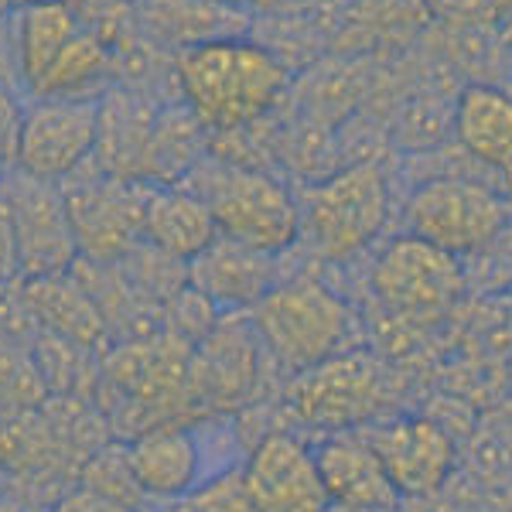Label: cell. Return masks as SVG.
<instances>
[{"mask_svg":"<svg viewBox=\"0 0 512 512\" xmlns=\"http://www.w3.org/2000/svg\"><path fill=\"white\" fill-rule=\"evenodd\" d=\"M185 506L188 512H260L250 492V482H246L243 465L222 468V472L209 475L188 495Z\"/></svg>","mask_w":512,"mask_h":512,"instance_id":"27","label":"cell"},{"mask_svg":"<svg viewBox=\"0 0 512 512\" xmlns=\"http://www.w3.org/2000/svg\"><path fill=\"white\" fill-rule=\"evenodd\" d=\"M506 226V198L475 178H427L407 198V233L454 256L482 253L506 233Z\"/></svg>","mask_w":512,"mask_h":512,"instance_id":"5","label":"cell"},{"mask_svg":"<svg viewBox=\"0 0 512 512\" xmlns=\"http://www.w3.org/2000/svg\"><path fill=\"white\" fill-rule=\"evenodd\" d=\"M99 99H28L14 168L62 185L96 151Z\"/></svg>","mask_w":512,"mask_h":512,"instance_id":"9","label":"cell"},{"mask_svg":"<svg viewBox=\"0 0 512 512\" xmlns=\"http://www.w3.org/2000/svg\"><path fill=\"white\" fill-rule=\"evenodd\" d=\"M79 485L93 489L99 495H110V499L123 502V506L137 509L144 506V492H140L134 472H130V454H127V441H106L93 458L82 465L79 472Z\"/></svg>","mask_w":512,"mask_h":512,"instance_id":"26","label":"cell"},{"mask_svg":"<svg viewBox=\"0 0 512 512\" xmlns=\"http://www.w3.org/2000/svg\"><path fill=\"white\" fill-rule=\"evenodd\" d=\"M0 277L18 280L21 260H18V233H14V212L7 202L4 188H0Z\"/></svg>","mask_w":512,"mask_h":512,"instance_id":"31","label":"cell"},{"mask_svg":"<svg viewBox=\"0 0 512 512\" xmlns=\"http://www.w3.org/2000/svg\"><path fill=\"white\" fill-rule=\"evenodd\" d=\"M280 256L253 250L219 236L205 253L188 263V284L205 294L219 311H250L280 284Z\"/></svg>","mask_w":512,"mask_h":512,"instance_id":"16","label":"cell"},{"mask_svg":"<svg viewBox=\"0 0 512 512\" xmlns=\"http://www.w3.org/2000/svg\"><path fill=\"white\" fill-rule=\"evenodd\" d=\"M140 239L158 246L161 253L192 263L198 253H205L219 239V226L209 205L188 188H151Z\"/></svg>","mask_w":512,"mask_h":512,"instance_id":"21","label":"cell"},{"mask_svg":"<svg viewBox=\"0 0 512 512\" xmlns=\"http://www.w3.org/2000/svg\"><path fill=\"white\" fill-rule=\"evenodd\" d=\"M11 284H14V280H4V277H0V297L7 294V287H11Z\"/></svg>","mask_w":512,"mask_h":512,"instance_id":"37","label":"cell"},{"mask_svg":"<svg viewBox=\"0 0 512 512\" xmlns=\"http://www.w3.org/2000/svg\"><path fill=\"white\" fill-rule=\"evenodd\" d=\"M212 209L219 236L236 239L263 253H287L301 239V202L270 171L236 168L219 158H205L181 181Z\"/></svg>","mask_w":512,"mask_h":512,"instance_id":"2","label":"cell"},{"mask_svg":"<svg viewBox=\"0 0 512 512\" xmlns=\"http://www.w3.org/2000/svg\"><path fill=\"white\" fill-rule=\"evenodd\" d=\"M65 7L72 11L82 35L96 38L113 55L144 35L137 21V7L127 0H65Z\"/></svg>","mask_w":512,"mask_h":512,"instance_id":"25","label":"cell"},{"mask_svg":"<svg viewBox=\"0 0 512 512\" xmlns=\"http://www.w3.org/2000/svg\"><path fill=\"white\" fill-rule=\"evenodd\" d=\"M164 106L130 86H113L99 99L93 164L106 175L140 181V158Z\"/></svg>","mask_w":512,"mask_h":512,"instance_id":"19","label":"cell"},{"mask_svg":"<svg viewBox=\"0 0 512 512\" xmlns=\"http://www.w3.org/2000/svg\"><path fill=\"white\" fill-rule=\"evenodd\" d=\"M0 188L14 212L21 277L69 274L72 263L79 260V246L72 236L69 212H65L62 185L11 168L0 178Z\"/></svg>","mask_w":512,"mask_h":512,"instance_id":"10","label":"cell"},{"mask_svg":"<svg viewBox=\"0 0 512 512\" xmlns=\"http://www.w3.org/2000/svg\"><path fill=\"white\" fill-rule=\"evenodd\" d=\"M321 482L328 489L332 509L342 512H386L400 502L383 461L369 444L366 431L328 434L315 448Z\"/></svg>","mask_w":512,"mask_h":512,"instance_id":"15","label":"cell"},{"mask_svg":"<svg viewBox=\"0 0 512 512\" xmlns=\"http://www.w3.org/2000/svg\"><path fill=\"white\" fill-rule=\"evenodd\" d=\"M297 4H304V0H253L256 11H291Z\"/></svg>","mask_w":512,"mask_h":512,"instance_id":"34","label":"cell"},{"mask_svg":"<svg viewBox=\"0 0 512 512\" xmlns=\"http://www.w3.org/2000/svg\"><path fill=\"white\" fill-rule=\"evenodd\" d=\"M260 512H332L315 448L291 431H270L243 461Z\"/></svg>","mask_w":512,"mask_h":512,"instance_id":"11","label":"cell"},{"mask_svg":"<svg viewBox=\"0 0 512 512\" xmlns=\"http://www.w3.org/2000/svg\"><path fill=\"white\" fill-rule=\"evenodd\" d=\"M18 4H35V0H18Z\"/></svg>","mask_w":512,"mask_h":512,"instance_id":"41","label":"cell"},{"mask_svg":"<svg viewBox=\"0 0 512 512\" xmlns=\"http://www.w3.org/2000/svg\"><path fill=\"white\" fill-rule=\"evenodd\" d=\"M506 308H509V328H512V291H509V301H506Z\"/></svg>","mask_w":512,"mask_h":512,"instance_id":"38","label":"cell"},{"mask_svg":"<svg viewBox=\"0 0 512 512\" xmlns=\"http://www.w3.org/2000/svg\"><path fill=\"white\" fill-rule=\"evenodd\" d=\"M373 297L400 318H437L465 294L461 256L444 253L420 236H400L379 253L369 274Z\"/></svg>","mask_w":512,"mask_h":512,"instance_id":"8","label":"cell"},{"mask_svg":"<svg viewBox=\"0 0 512 512\" xmlns=\"http://www.w3.org/2000/svg\"><path fill=\"white\" fill-rule=\"evenodd\" d=\"M14 14V11H11ZM0 14V82L24 93L21 82V65H18V45H14V18Z\"/></svg>","mask_w":512,"mask_h":512,"instance_id":"32","label":"cell"},{"mask_svg":"<svg viewBox=\"0 0 512 512\" xmlns=\"http://www.w3.org/2000/svg\"><path fill=\"white\" fill-rule=\"evenodd\" d=\"M263 342L253 321L219 318L202 342L195 345L192 390L202 410H233L243 407L256 390L263 369Z\"/></svg>","mask_w":512,"mask_h":512,"instance_id":"13","label":"cell"},{"mask_svg":"<svg viewBox=\"0 0 512 512\" xmlns=\"http://www.w3.org/2000/svg\"><path fill=\"white\" fill-rule=\"evenodd\" d=\"M127 4H134V7H140V4H147V0H127Z\"/></svg>","mask_w":512,"mask_h":512,"instance_id":"39","label":"cell"},{"mask_svg":"<svg viewBox=\"0 0 512 512\" xmlns=\"http://www.w3.org/2000/svg\"><path fill=\"white\" fill-rule=\"evenodd\" d=\"M14 45H18V65L24 96L38 89V82L48 76L55 59L69 48V41L79 35V24L65 0H35V4L14 7Z\"/></svg>","mask_w":512,"mask_h":512,"instance_id":"23","label":"cell"},{"mask_svg":"<svg viewBox=\"0 0 512 512\" xmlns=\"http://www.w3.org/2000/svg\"><path fill=\"white\" fill-rule=\"evenodd\" d=\"M55 502H45L38 495L18 489V485H7L4 482V492H0V512H52Z\"/></svg>","mask_w":512,"mask_h":512,"instance_id":"33","label":"cell"},{"mask_svg":"<svg viewBox=\"0 0 512 512\" xmlns=\"http://www.w3.org/2000/svg\"><path fill=\"white\" fill-rule=\"evenodd\" d=\"M130 472H134L144 499L185 502L216 468L202 441V420L195 424H164L127 441Z\"/></svg>","mask_w":512,"mask_h":512,"instance_id":"14","label":"cell"},{"mask_svg":"<svg viewBox=\"0 0 512 512\" xmlns=\"http://www.w3.org/2000/svg\"><path fill=\"white\" fill-rule=\"evenodd\" d=\"M509 69H512V38H509Z\"/></svg>","mask_w":512,"mask_h":512,"instance_id":"40","label":"cell"},{"mask_svg":"<svg viewBox=\"0 0 512 512\" xmlns=\"http://www.w3.org/2000/svg\"><path fill=\"white\" fill-rule=\"evenodd\" d=\"M24 106H28V96L0 82V171H4V175L14 168V161H18Z\"/></svg>","mask_w":512,"mask_h":512,"instance_id":"29","label":"cell"},{"mask_svg":"<svg viewBox=\"0 0 512 512\" xmlns=\"http://www.w3.org/2000/svg\"><path fill=\"white\" fill-rule=\"evenodd\" d=\"M154 185L99 171L89 158L62 181L65 212L72 222L79 256L99 263L123 260L144 233V209Z\"/></svg>","mask_w":512,"mask_h":512,"instance_id":"6","label":"cell"},{"mask_svg":"<svg viewBox=\"0 0 512 512\" xmlns=\"http://www.w3.org/2000/svg\"><path fill=\"white\" fill-rule=\"evenodd\" d=\"M209 158V130L188 110V103L164 106L147 137L140 158V181L154 188L181 185L192 171Z\"/></svg>","mask_w":512,"mask_h":512,"instance_id":"22","label":"cell"},{"mask_svg":"<svg viewBox=\"0 0 512 512\" xmlns=\"http://www.w3.org/2000/svg\"><path fill=\"white\" fill-rule=\"evenodd\" d=\"M137 21L144 38L171 55L246 38L253 31L250 7H222L209 0H147L137 7Z\"/></svg>","mask_w":512,"mask_h":512,"instance_id":"17","label":"cell"},{"mask_svg":"<svg viewBox=\"0 0 512 512\" xmlns=\"http://www.w3.org/2000/svg\"><path fill=\"white\" fill-rule=\"evenodd\" d=\"M178 86L209 134L267 120L291 89V69L253 35L178 55Z\"/></svg>","mask_w":512,"mask_h":512,"instance_id":"1","label":"cell"},{"mask_svg":"<svg viewBox=\"0 0 512 512\" xmlns=\"http://www.w3.org/2000/svg\"><path fill=\"white\" fill-rule=\"evenodd\" d=\"M209 4H222V7H250V11H253V0H209Z\"/></svg>","mask_w":512,"mask_h":512,"instance_id":"35","label":"cell"},{"mask_svg":"<svg viewBox=\"0 0 512 512\" xmlns=\"http://www.w3.org/2000/svg\"><path fill=\"white\" fill-rule=\"evenodd\" d=\"M454 140L468 158L492 171H512V93L495 82L472 79L451 103Z\"/></svg>","mask_w":512,"mask_h":512,"instance_id":"20","label":"cell"},{"mask_svg":"<svg viewBox=\"0 0 512 512\" xmlns=\"http://www.w3.org/2000/svg\"><path fill=\"white\" fill-rule=\"evenodd\" d=\"M390 400L386 373L362 352H342L315 369L294 373L287 386V407L308 427L338 434L376 424Z\"/></svg>","mask_w":512,"mask_h":512,"instance_id":"7","label":"cell"},{"mask_svg":"<svg viewBox=\"0 0 512 512\" xmlns=\"http://www.w3.org/2000/svg\"><path fill=\"white\" fill-rule=\"evenodd\" d=\"M31 318H35L38 332H52L72 342L86 345L103 355L110 332L106 321L93 304V297L82 291V284L72 274H52V277H18L11 284Z\"/></svg>","mask_w":512,"mask_h":512,"instance_id":"18","label":"cell"},{"mask_svg":"<svg viewBox=\"0 0 512 512\" xmlns=\"http://www.w3.org/2000/svg\"><path fill=\"white\" fill-rule=\"evenodd\" d=\"M424 14L441 28L454 31H492L502 18L499 0H420Z\"/></svg>","mask_w":512,"mask_h":512,"instance_id":"28","label":"cell"},{"mask_svg":"<svg viewBox=\"0 0 512 512\" xmlns=\"http://www.w3.org/2000/svg\"><path fill=\"white\" fill-rule=\"evenodd\" d=\"M52 512H137V509L123 506V502L110 499V495L86 489V485H72V489H65L59 499H55Z\"/></svg>","mask_w":512,"mask_h":512,"instance_id":"30","label":"cell"},{"mask_svg":"<svg viewBox=\"0 0 512 512\" xmlns=\"http://www.w3.org/2000/svg\"><path fill=\"white\" fill-rule=\"evenodd\" d=\"M113 86H117L113 52L79 31L48 69V76L38 82L31 99H103Z\"/></svg>","mask_w":512,"mask_h":512,"instance_id":"24","label":"cell"},{"mask_svg":"<svg viewBox=\"0 0 512 512\" xmlns=\"http://www.w3.org/2000/svg\"><path fill=\"white\" fill-rule=\"evenodd\" d=\"M366 437L400 499H427V495L441 492L454 475L458 451H454L451 434L434 417L414 414L383 420V424L369 427Z\"/></svg>","mask_w":512,"mask_h":512,"instance_id":"12","label":"cell"},{"mask_svg":"<svg viewBox=\"0 0 512 512\" xmlns=\"http://www.w3.org/2000/svg\"><path fill=\"white\" fill-rule=\"evenodd\" d=\"M18 7V0H0V14H11Z\"/></svg>","mask_w":512,"mask_h":512,"instance_id":"36","label":"cell"},{"mask_svg":"<svg viewBox=\"0 0 512 512\" xmlns=\"http://www.w3.org/2000/svg\"><path fill=\"white\" fill-rule=\"evenodd\" d=\"M250 321L267 355L287 373H304L332 355H342L352 335V308L311 277L274 284L250 308Z\"/></svg>","mask_w":512,"mask_h":512,"instance_id":"3","label":"cell"},{"mask_svg":"<svg viewBox=\"0 0 512 512\" xmlns=\"http://www.w3.org/2000/svg\"><path fill=\"white\" fill-rule=\"evenodd\" d=\"M390 222V185L376 164H345L321 178L301 205V236L321 260L366 253Z\"/></svg>","mask_w":512,"mask_h":512,"instance_id":"4","label":"cell"}]
</instances>
